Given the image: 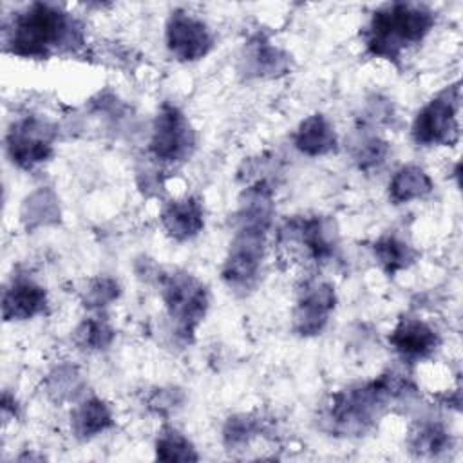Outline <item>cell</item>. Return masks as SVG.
I'll use <instances>...</instances> for the list:
<instances>
[{"mask_svg":"<svg viewBox=\"0 0 463 463\" xmlns=\"http://www.w3.org/2000/svg\"><path fill=\"white\" fill-rule=\"evenodd\" d=\"M85 42L81 24L61 5L33 2L4 22L5 51L34 60L76 52Z\"/></svg>","mask_w":463,"mask_h":463,"instance_id":"6da1fadb","label":"cell"},{"mask_svg":"<svg viewBox=\"0 0 463 463\" xmlns=\"http://www.w3.org/2000/svg\"><path fill=\"white\" fill-rule=\"evenodd\" d=\"M436 24L434 11L418 2H391L378 7L364 29L367 52L383 60H398L403 51L423 42Z\"/></svg>","mask_w":463,"mask_h":463,"instance_id":"7a4b0ae2","label":"cell"},{"mask_svg":"<svg viewBox=\"0 0 463 463\" xmlns=\"http://www.w3.org/2000/svg\"><path fill=\"white\" fill-rule=\"evenodd\" d=\"M459 85L439 90L416 114L411 134L421 146H452L459 137Z\"/></svg>","mask_w":463,"mask_h":463,"instance_id":"3957f363","label":"cell"},{"mask_svg":"<svg viewBox=\"0 0 463 463\" xmlns=\"http://www.w3.org/2000/svg\"><path fill=\"white\" fill-rule=\"evenodd\" d=\"M161 297L177 329L192 335L208 307L206 288L190 273L174 271L161 279Z\"/></svg>","mask_w":463,"mask_h":463,"instance_id":"277c9868","label":"cell"},{"mask_svg":"<svg viewBox=\"0 0 463 463\" xmlns=\"http://www.w3.org/2000/svg\"><path fill=\"white\" fill-rule=\"evenodd\" d=\"M195 146V134L184 114L170 103H163L150 137V154L163 163L184 161Z\"/></svg>","mask_w":463,"mask_h":463,"instance_id":"5b68a950","label":"cell"},{"mask_svg":"<svg viewBox=\"0 0 463 463\" xmlns=\"http://www.w3.org/2000/svg\"><path fill=\"white\" fill-rule=\"evenodd\" d=\"M52 137V127L45 119L27 116L13 123L5 137V148L16 166L33 168L51 157Z\"/></svg>","mask_w":463,"mask_h":463,"instance_id":"8992f818","label":"cell"},{"mask_svg":"<svg viewBox=\"0 0 463 463\" xmlns=\"http://www.w3.org/2000/svg\"><path fill=\"white\" fill-rule=\"evenodd\" d=\"M165 42L166 49L175 60L195 61L210 52L213 34L201 18L177 9L168 16Z\"/></svg>","mask_w":463,"mask_h":463,"instance_id":"52a82bcc","label":"cell"},{"mask_svg":"<svg viewBox=\"0 0 463 463\" xmlns=\"http://www.w3.org/2000/svg\"><path fill=\"white\" fill-rule=\"evenodd\" d=\"M336 297L331 284L311 282L300 291L293 311V327L302 336L317 335L324 329L335 309Z\"/></svg>","mask_w":463,"mask_h":463,"instance_id":"ba28073f","label":"cell"},{"mask_svg":"<svg viewBox=\"0 0 463 463\" xmlns=\"http://www.w3.org/2000/svg\"><path fill=\"white\" fill-rule=\"evenodd\" d=\"M389 342L398 356L407 362L429 358L439 345L438 333L420 318H402L389 335Z\"/></svg>","mask_w":463,"mask_h":463,"instance_id":"9c48e42d","label":"cell"},{"mask_svg":"<svg viewBox=\"0 0 463 463\" xmlns=\"http://www.w3.org/2000/svg\"><path fill=\"white\" fill-rule=\"evenodd\" d=\"M47 306L45 289L27 277L14 279L4 289L2 311L5 320H27L43 313Z\"/></svg>","mask_w":463,"mask_h":463,"instance_id":"30bf717a","label":"cell"},{"mask_svg":"<svg viewBox=\"0 0 463 463\" xmlns=\"http://www.w3.org/2000/svg\"><path fill=\"white\" fill-rule=\"evenodd\" d=\"M165 232L175 241H188L195 237L204 226L203 206L194 197L170 201L161 212Z\"/></svg>","mask_w":463,"mask_h":463,"instance_id":"8fae6325","label":"cell"},{"mask_svg":"<svg viewBox=\"0 0 463 463\" xmlns=\"http://www.w3.org/2000/svg\"><path fill=\"white\" fill-rule=\"evenodd\" d=\"M293 143L306 156H324L336 148V132L324 114H313L298 125Z\"/></svg>","mask_w":463,"mask_h":463,"instance_id":"7c38bea8","label":"cell"},{"mask_svg":"<svg viewBox=\"0 0 463 463\" xmlns=\"http://www.w3.org/2000/svg\"><path fill=\"white\" fill-rule=\"evenodd\" d=\"M432 190V179L429 174L416 166V165H405L389 181V199L394 204H403L414 199L425 197Z\"/></svg>","mask_w":463,"mask_h":463,"instance_id":"4fadbf2b","label":"cell"},{"mask_svg":"<svg viewBox=\"0 0 463 463\" xmlns=\"http://www.w3.org/2000/svg\"><path fill=\"white\" fill-rule=\"evenodd\" d=\"M71 425L78 438L89 439L112 425V414L105 402L99 398H89L72 411Z\"/></svg>","mask_w":463,"mask_h":463,"instance_id":"5bb4252c","label":"cell"},{"mask_svg":"<svg viewBox=\"0 0 463 463\" xmlns=\"http://www.w3.org/2000/svg\"><path fill=\"white\" fill-rule=\"evenodd\" d=\"M373 253L380 268L387 275H394L409 268L416 260V250L396 235H383L373 244Z\"/></svg>","mask_w":463,"mask_h":463,"instance_id":"9a60e30c","label":"cell"},{"mask_svg":"<svg viewBox=\"0 0 463 463\" xmlns=\"http://www.w3.org/2000/svg\"><path fill=\"white\" fill-rule=\"evenodd\" d=\"M156 456L165 461H190L197 459L192 443L175 429H165L156 441Z\"/></svg>","mask_w":463,"mask_h":463,"instance_id":"2e32d148","label":"cell"},{"mask_svg":"<svg viewBox=\"0 0 463 463\" xmlns=\"http://www.w3.org/2000/svg\"><path fill=\"white\" fill-rule=\"evenodd\" d=\"M114 336V329L109 326L105 318L92 317L81 322L76 329V340L80 345L89 349H103L110 344Z\"/></svg>","mask_w":463,"mask_h":463,"instance_id":"e0dca14e","label":"cell"},{"mask_svg":"<svg viewBox=\"0 0 463 463\" xmlns=\"http://www.w3.org/2000/svg\"><path fill=\"white\" fill-rule=\"evenodd\" d=\"M450 443L449 434L434 423L421 425L411 438V447L418 454H438L439 450L447 449Z\"/></svg>","mask_w":463,"mask_h":463,"instance_id":"ac0fdd59","label":"cell"},{"mask_svg":"<svg viewBox=\"0 0 463 463\" xmlns=\"http://www.w3.org/2000/svg\"><path fill=\"white\" fill-rule=\"evenodd\" d=\"M246 58H248L250 67L253 69V72H257V74H275V72L282 71V61H284L286 56L279 49L260 42V43H255L250 49Z\"/></svg>","mask_w":463,"mask_h":463,"instance_id":"d6986e66","label":"cell"},{"mask_svg":"<svg viewBox=\"0 0 463 463\" xmlns=\"http://www.w3.org/2000/svg\"><path fill=\"white\" fill-rule=\"evenodd\" d=\"M385 152L387 143L380 141L378 137H362V141L353 150V157L358 161L360 168H369L382 163Z\"/></svg>","mask_w":463,"mask_h":463,"instance_id":"ffe728a7","label":"cell"},{"mask_svg":"<svg viewBox=\"0 0 463 463\" xmlns=\"http://www.w3.org/2000/svg\"><path fill=\"white\" fill-rule=\"evenodd\" d=\"M255 432V425L253 420H250L248 416H237V418H230L226 429H224V438L228 439L230 445H237V443H246Z\"/></svg>","mask_w":463,"mask_h":463,"instance_id":"44dd1931","label":"cell"},{"mask_svg":"<svg viewBox=\"0 0 463 463\" xmlns=\"http://www.w3.org/2000/svg\"><path fill=\"white\" fill-rule=\"evenodd\" d=\"M118 284L110 279H98L92 282L90 289H87V300L90 302L89 306H105L107 302L114 300L118 297Z\"/></svg>","mask_w":463,"mask_h":463,"instance_id":"7402d4cb","label":"cell"}]
</instances>
